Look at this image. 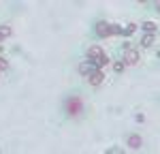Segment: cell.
<instances>
[{"instance_id":"cell-5","label":"cell","mask_w":160,"mask_h":154,"mask_svg":"<svg viewBox=\"0 0 160 154\" xmlns=\"http://www.w3.org/2000/svg\"><path fill=\"white\" fill-rule=\"evenodd\" d=\"M130 146H139V143H141V139H139V137H130Z\"/></svg>"},{"instance_id":"cell-2","label":"cell","mask_w":160,"mask_h":154,"mask_svg":"<svg viewBox=\"0 0 160 154\" xmlns=\"http://www.w3.org/2000/svg\"><path fill=\"white\" fill-rule=\"evenodd\" d=\"M66 107H68V114L71 116H77L79 111H81V101H79V99H71Z\"/></svg>"},{"instance_id":"cell-7","label":"cell","mask_w":160,"mask_h":154,"mask_svg":"<svg viewBox=\"0 0 160 154\" xmlns=\"http://www.w3.org/2000/svg\"><path fill=\"white\" fill-rule=\"evenodd\" d=\"M145 28H148L149 32H154V30H156V26H154V24H145Z\"/></svg>"},{"instance_id":"cell-4","label":"cell","mask_w":160,"mask_h":154,"mask_svg":"<svg viewBox=\"0 0 160 154\" xmlns=\"http://www.w3.org/2000/svg\"><path fill=\"white\" fill-rule=\"evenodd\" d=\"M100 81H102V73H100V71H92V73H90V84H92V86H98Z\"/></svg>"},{"instance_id":"cell-8","label":"cell","mask_w":160,"mask_h":154,"mask_svg":"<svg viewBox=\"0 0 160 154\" xmlns=\"http://www.w3.org/2000/svg\"><path fill=\"white\" fill-rule=\"evenodd\" d=\"M4 66H7V62H4V60L0 58V69H4Z\"/></svg>"},{"instance_id":"cell-3","label":"cell","mask_w":160,"mask_h":154,"mask_svg":"<svg viewBox=\"0 0 160 154\" xmlns=\"http://www.w3.org/2000/svg\"><path fill=\"white\" fill-rule=\"evenodd\" d=\"M124 60H126V64H137L139 62V54H137L135 49H128L126 56H124Z\"/></svg>"},{"instance_id":"cell-1","label":"cell","mask_w":160,"mask_h":154,"mask_svg":"<svg viewBox=\"0 0 160 154\" xmlns=\"http://www.w3.org/2000/svg\"><path fill=\"white\" fill-rule=\"evenodd\" d=\"M90 58H94V62L98 64V66H105V64H107V56L100 51V47H92V49H90Z\"/></svg>"},{"instance_id":"cell-6","label":"cell","mask_w":160,"mask_h":154,"mask_svg":"<svg viewBox=\"0 0 160 154\" xmlns=\"http://www.w3.org/2000/svg\"><path fill=\"white\" fill-rule=\"evenodd\" d=\"M92 66H94V64H83V66H81V73H88Z\"/></svg>"}]
</instances>
